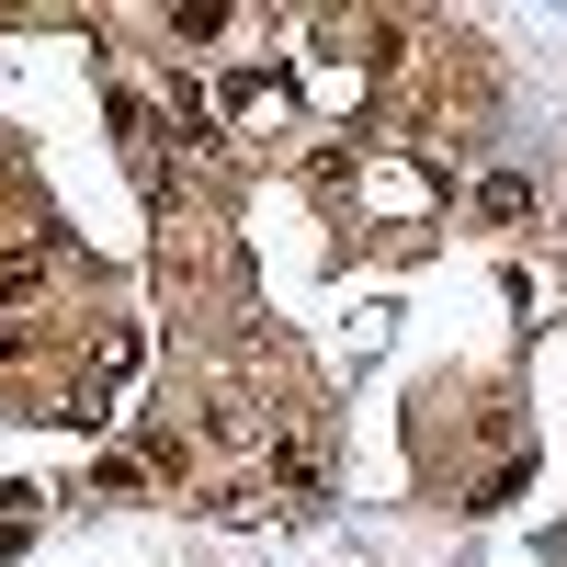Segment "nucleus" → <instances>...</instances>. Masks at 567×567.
<instances>
[{"mask_svg":"<svg viewBox=\"0 0 567 567\" xmlns=\"http://www.w3.org/2000/svg\"><path fill=\"white\" fill-rule=\"evenodd\" d=\"M45 284H58V239H12L0 250V318H23Z\"/></svg>","mask_w":567,"mask_h":567,"instance_id":"nucleus-1","label":"nucleus"},{"mask_svg":"<svg viewBox=\"0 0 567 567\" xmlns=\"http://www.w3.org/2000/svg\"><path fill=\"white\" fill-rule=\"evenodd\" d=\"M23 499H34V488H0V556H12V545L34 534V511H23Z\"/></svg>","mask_w":567,"mask_h":567,"instance_id":"nucleus-2","label":"nucleus"}]
</instances>
